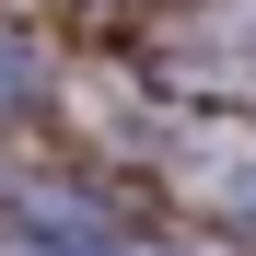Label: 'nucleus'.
<instances>
[{"label": "nucleus", "mask_w": 256, "mask_h": 256, "mask_svg": "<svg viewBox=\"0 0 256 256\" xmlns=\"http://www.w3.org/2000/svg\"><path fill=\"white\" fill-rule=\"evenodd\" d=\"M24 94H35V70H24L12 47H0V105H24Z\"/></svg>", "instance_id": "nucleus-2"}, {"label": "nucleus", "mask_w": 256, "mask_h": 256, "mask_svg": "<svg viewBox=\"0 0 256 256\" xmlns=\"http://www.w3.org/2000/svg\"><path fill=\"white\" fill-rule=\"evenodd\" d=\"M175 175L210 210H256V140H244V128H198V140L175 152Z\"/></svg>", "instance_id": "nucleus-1"}, {"label": "nucleus", "mask_w": 256, "mask_h": 256, "mask_svg": "<svg viewBox=\"0 0 256 256\" xmlns=\"http://www.w3.org/2000/svg\"><path fill=\"white\" fill-rule=\"evenodd\" d=\"M128 256H163V244H128Z\"/></svg>", "instance_id": "nucleus-3"}]
</instances>
